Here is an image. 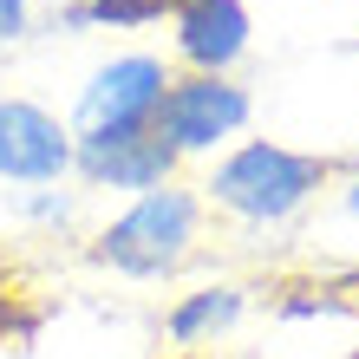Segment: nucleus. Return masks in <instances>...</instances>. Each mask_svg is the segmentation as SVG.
Instances as JSON below:
<instances>
[{
    "label": "nucleus",
    "mask_w": 359,
    "mask_h": 359,
    "mask_svg": "<svg viewBox=\"0 0 359 359\" xmlns=\"http://www.w3.org/2000/svg\"><path fill=\"white\" fill-rule=\"evenodd\" d=\"M203 236H209V203L196 183L177 177L111 209L104 229L86 242V262L118 274V281H170L203 255Z\"/></svg>",
    "instance_id": "2"
},
{
    "label": "nucleus",
    "mask_w": 359,
    "mask_h": 359,
    "mask_svg": "<svg viewBox=\"0 0 359 359\" xmlns=\"http://www.w3.org/2000/svg\"><path fill=\"white\" fill-rule=\"evenodd\" d=\"M183 0H59L53 7V33H144L157 20H170Z\"/></svg>",
    "instance_id": "9"
},
{
    "label": "nucleus",
    "mask_w": 359,
    "mask_h": 359,
    "mask_svg": "<svg viewBox=\"0 0 359 359\" xmlns=\"http://www.w3.org/2000/svg\"><path fill=\"white\" fill-rule=\"evenodd\" d=\"M340 359H359V346H353V353H340Z\"/></svg>",
    "instance_id": "15"
},
{
    "label": "nucleus",
    "mask_w": 359,
    "mask_h": 359,
    "mask_svg": "<svg viewBox=\"0 0 359 359\" xmlns=\"http://www.w3.org/2000/svg\"><path fill=\"white\" fill-rule=\"evenodd\" d=\"M170 79H177V66L163 53H144V46L111 53L104 66L86 72V86H79V98H72V118H66L72 137H131V131H151L157 104H163V92H170Z\"/></svg>",
    "instance_id": "3"
},
{
    "label": "nucleus",
    "mask_w": 359,
    "mask_h": 359,
    "mask_svg": "<svg viewBox=\"0 0 359 359\" xmlns=\"http://www.w3.org/2000/svg\"><path fill=\"white\" fill-rule=\"evenodd\" d=\"M268 307H274V320H333V313H353L359 301L340 281H301V287H281Z\"/></svg>",
    "instance_id": "10"
},
{
    "label": "nucleus",
    "mask_w": 359,
    "mask_h": 359,
    "mask_svg": "<svg viewBox=\"0 0 359 359\" xmlns=\"http://www.w3.org/2000/svg\"><path fill=\"white\" fill-rule=\"evenodd\" d=\"M20 222L33 229H53V236H66V229L79 222V189H20Z\"/></svg>",
    "instance_id": "11"
},
{
    "label": "nucleus",
    "mask_w": 359,
    "mask_h": 359,
    "mask_svg": "<svg viewBox=\"0 0 359 359\" xmlns=\"http://www.w3.org/2000/svg\"><path fill=\"white\" fill-rule=\"evenodd\" d=\"M33 20H39V0H0V53L20 46L33 33Z\"/></svg>",
    "instance_id": "13"
},
{
    "label": "nucleus",
    "mask_w": 359,
    "mask_h": 359,
    "mask_svg": "<svg viewBox=\"0 0 359 359\" xmlns=\"http://www.w3.org/2000/svg\"><path fill=\"white\" fill-rule=\"evenodd\" d=\"M39 320H46V313H39L27 294H13V287H0V346H13V340H33L39 333Z\"/></svg>",
    "instance_id": "12"
},
{
    "label": "nucleus",
    "mask_w": 359,
    "mask_h": 359,
    "mask_svg": "<svg viewBox=\"0 0 359 359\" xmlns=\"http://www.w3.org/2000/svg\"><path fill=\"white\" fill-rule=\"evenodd\" d=\"M333 157L320 151H294L281 137H242L209 163V177L196 183L209 216H229L236 229H287L301 222L313 203L333 189Z\"/></svg>",
    "instance_id": "1"
},
{
    "label": "nucleus",
    "mask_w": 359,
    "mask_h": 359,
    "mask_svg": "<svg viewBox=\"0 0 359 359\" xmlns=\"http://www.w3.org/2000/svg\"><path fill=\"white\" fill-rule=\"evenodd\" d=\"M353 53H359V39H353Z\"/></svg>",
    "instance_id": "16"
},
{
    "label": "nucleus",
    "mask_w": 359,
    "mask_h": 359,
    "mask_svg": "<svg viewBox=\"0 0 359 359\" xmlns=\"http://www.w3.org/2000/svg\"><path fill=\"white\" fill-rule=\"evenodd\" d=\"M72 157H79V137L53 104L27 92H0V183L53 189L72 177Z\"/></svg>",
    "instance_id": "5"
},
{
    "label": "nucleus",
    "mask_w": 359,
    "mask_h": 359,
    "mask_svg": "<svg viewBox=\"0 0 359 359\" xmlns=\"http://www.w3.org/2000/svg\"><path fill=\"white\" fill-rule=\"evenodd\" d=\"M242 313H248V287L242 281H203V287H189V294H177V301L163 307V340L196 353L209 340H222V333H236Z\"/></svg>",
    "instance_id": "8"
},
{
    "label": "nucleus",
    "mask_w": 359,
    "mask_h": 359,
    "mask_svg": "<svg viewBox=\"0 0 359 359\" xmlns=\"http://www.w3.org/2000/svg\"><path fill=\"white\" fill-rule=\"evenodd\" d=\"M72 177L86 189H111V196H144V189H163L183 177V157L163 144L157 131H131V137H79Z\"/></svg>",
    "instance_id": "7"
},
{
    "label": "nucleus",
    "mask_w": 359,
    "mask_h": 359,
    "mask_svg": "<svg viewBox=\"0 0 359 359\" xmlns=\"http://www.w3.org/2000/svg\"><path fill=\"white\" fill-rule=\"evenodd\" d=\"M333 170H353L340 183V216H359V157H333Z\"/></svg>",
    "instance_id": "14"
},
{
    "label": "nucleus",
    "mask_w": 359,
    "mask_h": 359,
    "mask_svg": "<svg viewBox=\"0 0 359 359\" xmlns=\"http://www.w3.org/2000/svg\"><path fill=\"white\" fill-rule=\"evenodd\" d=\"M255 53V13L248 0H183L170 13V66L236 79V66Z\"/></svg>",
    "instance_id": "6"
},
{
    "label": "nucleus",
    "mask_w": 359,
    "mask_h": 359,
    "mask_svg": "<svg viewBox=\"0 0 359 359\" xmlns=\"http://www.w3.org/2000/svg\"><path fill=\"white\" fill-rule=\"evenodd\" d=\"M255 124V92L242 79H209V72H177L170 92L157 104V124L151 131L170 144V151L189 157H209L216 163L229 144H242V131Z\"/></svg>",
    "instance_id": "4"
}]
</instances>
